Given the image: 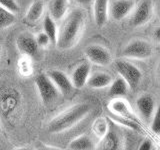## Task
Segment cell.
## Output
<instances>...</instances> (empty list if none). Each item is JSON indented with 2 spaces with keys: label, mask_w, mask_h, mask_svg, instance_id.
<instances>
[{
  "label": "cell",
  "mask_w": 160,
  "mask_h": 150,
  "mask_svg": "<svg viewBox=\"0 0 160 150\" xmlns=\"http://www.w3.org/2000/svg\"><path fill=\"white\" fill-rule=\"evenodd\" d=\"M156 12L158 14V16L160 17V1H158L156 4Z\"/></svg>",
  "instance_id": "cell-29"
},
{
  "label": "cell",
  "mask_w": 160,
  "mask_h": 150,
  "mask_svg": "<svg viewBox=\"0 0 160 150\" xmlns=\"http://www.w3.org/2000/svg\"><path fill=\"white\" fill-rule=\"evenodd\" d=\"M158 71H159V75H160V65H159V70H158Z\"/></svg>",
  "instance_id": "cell-30"
},
{
  "label": "cell",
  "mask_w": 160,
  "mask_h": 150,
  "mask_svg": "<svg viewBox=\"0 0 160 150\" xmlns=\"http://www.w3.org/2000/svg\"><path fill=\"white\" fill-rule=\"evenodd\" d=\"M35 84L38 90L41 101L45 104H51L58 97L59 90L47 74L41 73L35 78Z\"/></svg>",
  "instance_id": "cell-3"
},
{
  "label": "cell",
  "mask_w": 160,
  "mask_h": 150,
  "mask_svg": "<svg viewBox=\"0 0 160 150\" xmlns=\"http://www.w3.org/2000/svg\"><path fill=\"white\" fill-rule=\"evenodd\" d=\"M108 109L112 114L120 117L134 119V115L128 103L125 100L120 98H114L108 105Z\"/></svg>",
  "instance_id": "cell-14"
},
{
  "label": "cell",
  "mask_w": 160,
  "mask_h": 150,
  "mask_svg": "<svg viewBox=\"0 0 160 150\" xmlns=\"http://www.w3.org/2000/svg\"><path fill=\"white\" fill-rule=\"evenodd\" d=\"M17 48L23 55L29 57H35L38 54L39 45L36 41V37H34L30 33H21L16 38Z\"/></svg>",
  "instance_id": "cell-7"
},
{
  "label": "cell",
  "mask_w": 160,
  "mask_h": 150,
  "mask_svg": "<svg viewBox=\"0 0 160 150\" xmlns=\"http://www.w3.org/2000/svg\"><path fill=\"white\" fill-rule=\"evenodd\" d=\"M153 53L152 46L142 39H134L126 44L122 49V56L131 59H147Z\"/></svg>",
  "instance_id": "cell-4"
},
{
  "label": "cell",
  "mask_w": 160,
  "mask_h": 150,
  "mask_svg": "<svg viewBox=\"0 0 160 150\" xmlns=\"http://www.w3.org/2000/svg\"><path fill=\"white\" fill-rule=\"evenodd\" d=\"M43 29L44 32L48 35L50 38V41L53 44L57 43V37H58V30L56 27V23L55 20L50 16V15H46L43 19Z\"/></svg>",
  "instance_id": "cell-19"
},
{
  "label": "cell",
  "mask_w": 160,
  "mask_h": 150,
  "mask_svg": "<svg viewBox=\"0 0 160 150\" xmlns=\"http://www.w3.org/2000/svg\"><path fill=\"white\" fill-rule=\"evenodd\" d=\"M85 55L92 63L100 66H106L111 63V55L108 50L101 45L93 44L86 47Z\"/></svg>",
  "instance_id": "cell-6"
},
{
  "label": "cell",
  "mask_w": 160,
  "mask_h": 150,
  "mask_svg": "<svg viewBox=\"0 0 160 150\" xmlns=\"http://www.w3.org/2000/svg\"><path fill=\"white\" fill-rule=\"evenodd\" d=\"M0 5L13 13H17L19 11V5L16 0H0Z\"/></svg>",
  "instance_id": "cell-24"
},
{
  "label": "cell",
  "mask_w": 160,
  "mask_h": 150,
  "mask_svg": "<svg viewBox=\"0 0 160 150\" xmlns=\"http://www.w3.org/2000/svg\"><path fill=\"white\" fill-rule=\"evenodd\" d=\"M49 15L54 20H61L66 15L68 0H49Z\"/></svg>",
  "instance_id": "cell-18"
},
{
  "label": "cell",
  "mask_w": 160,
  "mask_h": 150,
  "mask_svg": "<svg viewBox=\"0 0 160 150\" xmlns=\"http://www.w3.org/2000/svg\"><path fill=\"white\" fill-rule=\"evenodd\" d=\"M151 149H153V143L150 139H144L143 142L139 146V150H151Z\"/></svg>",
  "instance_id": "cell-26"
},
{
  "label": "cell",
  "mask_w": 160,
  "mask_h": 150,
  "mask_svg": "<svg viewBox=\"0 0 160 150\" xmlns=\"http://www.w3.org/2000/svg\"><path fill=\"white\" fill-rule=\"evenodd\" d=\"M136 107L138 112L145 121H149L153 117V114L156 110V105H155V100L150 94H142L136 100Z\"/></svg>",
  "instance_id": "cell-10"
},
{
  "label": "cell",
  "mask_w": 160,
  "mask_h": 150,
  "mask_svg": "<svg viewBox=\"0 0 160 150\" xmlns=\"http://www.w3.org/2000/svg\"><path fill=\"white\" fill-rule=\"evenodd\" d=\"M151 129L154 133H160V103L155 110V113L152 117V123H151Z\"/></svg>",
  "instance_id": "cell-23"
},
{
  "label": "cell",
  "mask_w": 160,
  "mask_h": 150,
  "mask_svg": "<svg viewBox=\"0 0 160 150\" xmlns=\"http://www.w3.org/2000/svg\"><path fill=\"white\" fill-rule=\"evenodd\" d=\"M44 12V4L42 1L40 0H37V1L33 2L30 7L27 10L26 13V18L29 20V21H37L40 18H41L42 14Z\"/></svg>",
  "instance_id": "cell-21"
},
{
  "label": "cell",
  "mask_w": 160,
  "mask_h": 150,
  "mask_svg": "<svg viewBox=\"0 0 160 150\" xmlns=\"http://www.w3.org/2000/svg\"><path fill=\"white\" fill-rule=\"evenodd\" d=\"M115 68L131 89H135L139 85L142 79V73L135 65L125 60H118L115 62Z\"/></svg>",
  "instance_id": "cell-5"
},
{
  "label": "cell",
  "mask_w": 160,
  "mask_h": 150,
  "mask_svg": "<svg viewBox=\"0 0 160 150\" xmlns=\"http://www.w3.org/2000/svg\"><path fill=\"white\" fill-rule=\"evenodd\" d=\"M85 25V15L81 9H73L64 18L58 30L57 47L67 50L76 45Z\"/></svg>",
  "instance_id": "cell-1"
},
{
  "label": "cell",
  "mask_w": 160,
  "mask_h": 150,
  "mask_svg": "<svg viewBox=\"0 0 160 150\" xmlns=\"http://www.w3.org/2000/svg\"><path fill=\"white\" fill-rule=\"evenodd\" d=\"M134 0H115L109 6V14L114 20H122L134 9Z\"/></svg>",
  "instance_id": "cell-9"
},
{
  "label": "cell",
  "mask_w": 160,
  "mask_h": 150,
  "mask_svg": "<svg viewBox=\"0 0 160 150\" xmlns=\"http://www.w3.org/2000/svg\"><path fill=\"white\" fill-rule=\"evenodd\" d=\"M130 86L128 83L125 81V79L121 76L114 79L110 84V87L108 90V94L110 97L113 98H120L124 97L129 91Z\"/></svg>",
  "instance_id": "cell-16"
},
{
  "label": "cell",
  "mask_w": 160,
  "mask_h": 150,
  "mask_svg": "<svg viewBox=\"0 0 160 150\" xmlns=\"http://www.w3.org/2000/svg\"><path fill=\"white\" fill-rule=\"evenodd\" d=\"M91 105L88 103H79L70 107L54 117L47 125L49 133H61L72 128L91 111Z\"/></svg>",
  "instance_id": "cell-2"
},
{
  "label": "cell",
  "mask_w": 160,
  "mask_h": 150,
  "mask_svg": "<svg viewBox=\"0 0 160 150\" xmlns=\"http://www.w3.org/2000/svg\"><path fill=\"white\" fill-rule=\"evenodd\" d=\"M74 1H76L77 3H80V4H83V5H87L91 2V0H74Z\"/></svg>",
  "instance_id": "cell-28"
},
{
  "label": "cell",
  "mask_w": 160,
  "mask_h": 150,
  "mask_svg": "<svg viewBox=\"0 0 160 150\" xmlns=\"http://www.w3.org/2000/svg\"><path fill=\"white\" fill-rule=\"evenodd\" d=\"M47 75L53 81V83L56 85V87L62 94L67 95L72 92L74 85L71 79H69V77L63 71H60V70H49L47 72Z\"/></svg>",
  "instance_id": "cell-11"
},
{
  "label": "cell",
  "mask_w": 160,
  "mask_h": 150,
  "mask_svg": "<svg viewBox=\"0 0 160 150\" xmlns=\"http://www.w3.org/2000/svg\"><path fill=\"white\" fill-rule=\"evenodd\" d=\"M109 14V0H94L93 16L95 24L98 27L104 26L108 20Z\"/></svg>",
  "instance_id": "cell-12"
},
{
  "label": "cell",
  "mask_w": 160,
  "mask_h": 150,
  "mask_svg": "<svg viewBox=\"0 0 160 150\" xmlns=\"http://www.w3.org/2000/svg\"><path fill=\"white\" fill-rule=\"evenodd\" d=\"M113 81L112 77L106 72H95L90 75L87 85L92 89H100L109 86Z\"/></svg>",
  "instance_id": "cell-15"
},
{
  "label": "cell",
  "mask_w": 160,
  "mask_h": 150,
  "mask_svg": "<svg viewBox=\"0 0 160 150\" xmlns=\"http://www.w3.org/2000/svg\"><path fill=\"white\" fill-rule=\"evenodd\" d=\"M152 14H153L152 1L151 0H142L134 10L133 17H132L133 26L139 27L146 24L151 19Z\"/></svg>",
  "instance_id": "cell-8"
},
{
  "label": "cell",
  "mask_w": 160,
  "mask_h": 150,
  "mask_svg": "<svg viewBox=\"0 0 160 150\" xmlns=\"http://www.w3.org/2000/svg\"><path fill=\"white\" fill-rule=\"evenodd\" d=\"M69 148L74 150H90L94 148V144L87 135H81L69 143Z\"/></svg>",
  "instance_id": "cell-20"
},
{
  "label": "cell",
  "mask_w": 160,
  "mask_h": 150,
  "mask_svg": "<svg viewBox=\"0 0 160 150\" xmlns=\"http://www.w3.org/2000/svg\"><path fill=\"white\" fill-rule=\"evenodd\" d=\"M90 64L88 62H83L73 70L71 81L74 85V88L80 89L85 84H87L88 78L90 76Z\"/></svg>",
  "instance_id": "cell-13"
},
{
  "label": "cell",
  "mask_w": 160,
  "mask_h": 150,
  "mask_svg": "<svg viewBox=\"0 0 160 150\" xmlns=\"http://www.w3.org/2000/svg\"><path fill=\"white\" fill-rule=\"evenodd\" d=\"M36 41L39 45V47H46L49 43H51L50 38L45 32H40L36 36Z\"/></svg>",
  "instance_id": "cell-25"
},
{
  "label": "cell",
  "mask_w": 160,
  "mask_h": 150,
  "mask_svg": "<svg viewBox=\"0 0 160 150\" xmlns=\"http://www.w3.org/2000/svg\"><path fill=\"white\" fill-rule=\"evenodd\" d=\"M15 22V13L0 5V29L7 28Z\"/></svg>",
  "instance_id": "cell-22"
},
{
  "label": "cell",
  "mask_w": 160,
  "mask_h": 150,
  "mask_svg": "<svg viewBox=\"0 0 160 150\" xmlns=\"http://www.w3.org/2000/svg\"><path fill=\"white\" fill-rule=\"evenodd\" d=\"M153 37L157 42L160 43V25H158V26L155 28L154 32H153Z\"/></svg>",
  "instance_id": "cell-27"
},
{
  "label": "cell",
  "mask_w": 160,
  "mask_h": 150,
  "mask_svg": "<svg viewBox=\"0 0 160 150\" xmlns=\"http://www.w3.org/2000/svg\"><path fill=\"white\" fill-rule=\"evenodd\" d=\"M97 148L102 150H118L121 148V139L116 132H106L99 142Z\"/></svg>",
  "instance_id": "cell-17"
}]
</instances>
